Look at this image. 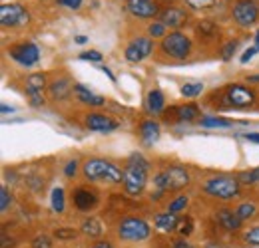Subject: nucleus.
Listing matches in <instances>:
<instances>
[{
  "label": "nucleus",
  "mask_w": 259,
  "mask_h": 248,
  "mask_svg": "<svg viewBox=\"0 0 259 248\" xmlns=\"http://www.w3.org/2000/svg\"><path fill=\"white\" fill-rule=\"evenodd\" d=\"M171 248H195V246H194V244H190L186 238H180V240L171 242Z\"/></svg>",
  "instance_id": "obj_43"
},
{
  "label": "nucleus",
  "mask_w": 259,
  "mask_h": 248,
  "mask_svg": "<svg viewBox=\"0 0 259 248\" xmlns=\"http://www.w3.org/2000/svg\"><path fill=\"white\" fill-rule=\"evenodd\" d=\"M165 28H167V26L158 20V22H152V24L148 26V34H150V38H163V36H165Z\"/></svg>",
  "instance_id": "obj_35"
},
{
  "label": "nucleus",
  "mask_w": 259,
  "mask_h": 248,
  "mask_svg": "<svg viewBox=\"0 0 259 248\" xmlns=\"http://www.w3.org/2000/svg\"><path fill=\"white\" fill-rule=\"evenodd\" d=\"M48 92H50V97H52V99L62 101V99H66L70 93L74 92V86H72V82H70L68 78H58V80H54V82L48 86Z\"/></svg>",
  "instance_id": "obj_20"
},
{
  "label": "nucleus",
  "mask_w": 259,
  "mask_h": 248,
  "mask_svg": "<svg viewBox=\"0 0 259 248\" xmlns=\"http://www.w3.org/2000/svg\"><path fill=\"white\" fill-rule=\"evenodd\" d=\"M0 111H2V113H8V111H10V113H12V111H14V109H12V107H8V105H6V103H2V107H0Z\"/></svg>",
  "instance_id": "obj_48"
},
{
  "label": "nucleus",
  "mask_w": 259,
  "mask_h": 248,
  "mask_svg": "<svg viewBox=\"0 0 259 248\" xmlns=\"http://www.w3.org/2000/svg\"><path fill=\"white\" fill-rule=\"evenodd\" d=\"M160 48H162V52L167 58L186 60L192 54V40L184 32H169V34H165L162 38Z\"/></svg>",
  "instance_id": "obj_6"
},
{
  "label": "nucleus",
  "mask_w": 259,
  "mask_h": 248,
  "mask_svg": "<svg viewBox=\"0 0 259 248\" xmlns=\"http://www.w3.org/2000/svg\"><path fill=\"white\" fill-rule=\"evenodd\" d=\"M188 185H190V173L184 167H167L154 177L156 193L152 195V199H160L163 193H169V191H182Z\"/></svg>",
  "instance_id": "obj_3"
},
{
  "label": "nucleus",
  "mask_w": 259,
  "mask_h": 248,
  "mask_svg": "<svg viewBox=\"0 0 259 248\" xmlns=\"http://www.w3.org/2000/svg\"><path fill=\"white\" fill-rule=\"evenodd\" d=\"M76 230L74 228H56L54 230V236L58 238V240H74L76 238Z\"/></svg>",
  "instance_id": "obj_37"
},
{
  "label": "nucleus",
  "mask_w": 259,
  "mask_h": 248,
  "mask_svg": "<svg viewBox=\"0 0 259 248\" xmlns=\"http://www.w3.org/2000/svg\"><path fill=\"white\" fill-rule=\"evenodd\" d=\"M257 52H259L257 48H255V46H251L249 50H245V52H243V56H241V60H239V62L247 64L249 60H251V58H253V56H255V54H257Z\"/></svg>",
  "instance_id": "obj_42"
},
{
  "label": "nucleus",
  "mask_w": 259,
  "mask_h": 248,
  "mask_svg": "<svg viewBox=\"0 0 259 248\" xmlns=\"http://www.w3.org/2000/svg\"><path fill=\"white\" fill-rule=\"evenodd\" d=\"M199 105L195 103H186V105H176L174 107V119L180 121V123H190L199 119Z\"/></svg>",
  "instance_id": "obj_19"
},
{
  "label": "nucleus",
  "mask_w": 259,
  "mask_h": 248,
  "mask_svg": "<svg viewBox=\"0 0 259 248\" xmlns=\"http://www.w3.org/2000/svg\"><path fill=\"white\" fill-rule=\"evenodd\" d=\"M178 222H180V218L176 217L174 213H169V211H165V213H158V215L154 217V224H156V228H160L162 232H174V230L178 228Z\"/></svg>",
  "instance_id": "obj_23"
},
{
  "label": "nucleus",
  "mask_w": 259,
  "mask_h": 248,
  "mask_svg": "<svg viewBox=\"0 0 259 248\" xmlns=\"http://www.w3.org/2000/svg\"><path fill=\"white\" fill-rule=\"evenodd\" d=\"M76 42H78V44H86L88 38H86V36H76Z\"/></svg>",
  "instance_id": "obj_49"
},
{
  "label": "nucleus",
  "mask_w": 259,
  "mask_h": 248,
  "mask_svg": "<svg viewBox=\"0 0 259 248\" xmlns=\"http://www.w3.org/2000/svg\"><path fill=\"white\" fill-rule=\"evenodd\" d=\"M140 135L146 145H154L160 139V123L156 119H144L140 123Z\"/></svg>",
  "instance_id": "obj_21"
},
{
  "label": "nucleus",
  "mask_w": 259,
  "mask_h": 248,
  "mask_svg": "<svg viewBox=\"0 0 259 248\" xmlns=\"http://www.w3.org/2000/svg\"><path fill=\"white\" fill-rule=\"evenodd\" d=\"M148 171H150V163L140 155V153H132L126 161L124 167V191L130 197H138L144 193L146 183H148Z\"/></svg>",
  "instance_id": "obj_1"
},
{
  "label": "nucleus",
  "mask_w": 259,
  "mask_h": 248,
  "mask_svg": "<svg viewBox=\"0 0 259 248\" xmlns=\"http://www.w3.org/2000/svg\"><path fill=\"white\" fill-rule=\"evenodd\" d=\"M74 95L84 103V105H90V107H100L106 103V97L104 95H98L96 92H92L90 88L82 86V84H74Z\"/></svg>",
  "instance_id": "obj_17"
},
{
  "label": "nucleus",
  "mask_w": 259,
  "mask_h": 248,
  "mask_svg": "<svg viewBox=\"0 0 259 248\" xmlns=\"http://www.w3.org/2000/svg\"><path fill=\"white\" fill-rule=\"evenodd\" d=\"M152 234L150 224L140 217H126L118 224V238L126 242H144Z\"/></svg>",
  "instance_id": "obj_5"
},
{
  "label": "nucleus",
  "mask_w": 259,
  "mask_h": 248,
  "mask_svg": "<svg viewBox=\"0 0 259 248\" xmlns=\"http://www.w3.org/2000/svg\"><path fill=\"white\" fill-rule=\"evenodd\" d=\"M245 139H247V141H251V143H259V133H247V135H245Z\"/></svg>",
  "instance_id": "obj_46"
},
{
  "label": "nucleus",
  "mask_w": 259,
  "mask_h": 248,
  "mask_svg": "<svg viewBox=\"0 0 259 248\" xmlns=\"http://www.w3.org/2000/svg\"><path fill=\"white\" fill-rule=\"evenodd\" d=\"M243 240H245L247 244L259 246V226H253V228H249V230L243 234Z\"/></svg>",
  "instance_id": "obj_38"
},
{
  "label": "nucleus",
  "mask_w": 259,
  "mask_h": 248,
  "mask_svg": "<svg viewBox=\"0 0 259 248\" xmlns=\"http://www.w3.org/2000/svg\"><path fill=\"white\" fill-rule=\"evenodd\" d=\"M64 175L68 179H74L76 175H78V161L76 159H72V161H68L64 167Z\"/></svg>",
  "instance_id": "obj_41"
},
{
  "label": "nucleus",
  "mask_w": 259,
  "mask_h": 248,
  "mask_svg": "<svg viewBox=\"0 0 259 248\" xmlns=\"http://www.w3.org/2000/svg\"><path fill=\"white\" fill-rule=\"evenodd\" d=\"M146 109L150 115H162L165 113V97L160 90H152L146 97Z\"/></svg>",
  "instance_id": "obj_22"
},
{
  "label": "nucleus",
  "mask_w": 259,
  "mask_h": 248,
  "mask_svg": "<svg viewBox=\"0 0 259 248\" xmlns=\"http://www.w3.org/2000/svg\"><path fill=\"white\" fill-rule=\"evenodd\" d=\"M178 234H182V238H188L194 232V218L192 217H182L178 222Z\"/></svg>",
  "instance_id": "obj_31"
},
{
  "label": "nucleus",
  "mask_w": 259,
  "mask_h": 248,
  "mask_svg": "<svg viewBox=\"0 0 259 248\" xmlns=\"http://www.w3.org/2000/svg\"><path fill=\"white\" fill-rule=\"evenodd\" d=\"M255 48L259 50V30H257V34H255Z\"/></svg>",
  "instance_id": "obj_52"
},
{
  "label": "nucleus",
  "mask_w": 259,
  "mask_h": 248,
  "mask_svg": "<svg viewBox=\"0 0 259 248\" xmlns=\"http://www.w3.org/2000/svg\"><path fill=\"white\" fill-rule=\"evenodd\" d=\"M72 199H74V207H76L78 211H82V213L92 211V209L98 205L96 193H92L90 189H84V187L76 189L74 195H72Z\"/></svg>",
  "instance_id": "obj_15"
},
{
  "label": "nucleus",
  "mask_w": 259,
  "mask_h": 248,
  "mask_svg": "<svg viewBox=\"0 0 259 248\" xmlns=\"http://www.w3.org/2000/svg\"><path fill=\"white\" fill-rule=\"evenodd\" d=\"M64 6H68V8H72V10H78V8L82 6V0H66Z\"/></svg>",
  "instance_id": "obj_44"
},
{
  "label": "nucleus",
  "mask_w": 259,
  "mask_h": 248,
  "mask_svg": "<svg viewBox=\"0 0 259 248\" xmlns=\"http://www.w3.org/2000/svg\"><path fill=\"white\" fill-rule=\"evenodd\" d=\"M32 248H52L50 236H48V234H38V236L34 238Z\"/></svg>",
  "instance_id": "obj_40"
},
{
  "label": "nucleus",
  "mask_w": 259,
  "mask_h": 248,
  "mask_svg": "<svg viewBox=\"0 0 259 248\" xmlns=\"http://www.w3.org/2000/svg\"><path fill=\"white\" fill-rule=\"evenodd\" d=\"M205 248H226V246H222V244H215V242H213V244H207Z\"/></svg>",
  "instance_id": "obj_51"
},
{
  "label": "nucleus",
  "mask_w": 259,
  "mask_h": 248,
  "mask_svg": "<svg viewBox=\"0 0 259 248\" xmlns=\"http://www.w3.org/2000/svg\"><path fill=\"white\" fill-rule=\"evenodd\" d=\"M154 50V38L150 36H138L134 40H130L126 50H124V58L130 64H138L146 60Z\"/></svg>",
  "instance_id": "obj_10"
},
{
  "label": "nucleus",
  "mask_w": 259,
  "mask_h": 248,
  "mask_svg": "<svg viewBox=\"0 0 259 248\" xmlns=\"http://www.w3.org/2000/svg\"><path fill=\"white\" fill-rule=\"evenodd\" d=\"M102 72H104V74H106V76H108V78H110V80H112V82L116 84V76H114V74L110 72V68H106V66H104V68H102Z\"/></svg>",
  "instance_id": "obj_47"
},
{
  "label": "nucleus",
  "mask_w": 259,
  "mask_h": 248,
  "mask_svg": "<svg viewBox=\"0 0 259 248\" xmlns=\"http://www.w3.org/2000/svg\"><path fill=\"white\" fill-rule=\"evenodd\" d=\"M56 2H58V4H64L66 0H56Z\"/></svg>",
  "instance_id": "obj_53"
},
{
  "label": "nucleus",
  "mask_w": 259,
  "mask_h": 248,
  "mask_svg": "<svg viewBox=\"0 0 259 248\" xmlns=\"http://www.w3.org/2000/svg\"><path fill=\"white\" fill-rule=\"evenodd\" d=\"M237 181L241 185H253V183H259V167L257 169H249V171H243L237 175Z\"/></svg>",
  "instance_id": "obj_32"
},
{
  "label": "nucleus",
  "mask_w": 259,
  "mask_h": 248,
  "mask_svg": "<svg viewBox=\"0 0 259 248\" xmlns=\"http://www.w3.org/2000/svg\"><path fill=\"white\" fill-rule=\"evenodd\" d=\"M84 125L90 129V131H100V133H108V131H114L118 129V121L104 115V113H88L84 117Z\"/></svg>",
  "instance_id": "obj_14"
},
{
  "label": "nucleus",
  "mask_w": 259,
  "mask_h": 248,
  "mask_svg": "<svg viewBox=\"0 0 259 248\" xmlns=\"http://www.w3.org/2000/svg\"><path fill=\"white\" fill-rule=\"evenodd\" d=\"M44 88H46V74H32V76H28L24 93L28 95V99H30V103H32L34 107H42L44 105V97H42Z\"/></svg>",
  "instance_id": "obj_12"
},
{
  "label": "nucleus",
  "mask_w": 259,
  "mask_h": 248,
  "mask_svg": "<svg viewBox=\"0 0 259 248\" xmlns=\"http://www.w3.org/2000/svg\"><path fill=\"white\" fill-rule=\"evenodd\" d=\"M90 248H114L108 240H100V242H96V244H92Z\"/></svg>",
  "instance_id": "obj_45"
},
{
  "label": "nucleus",
  "mask_w": 259,
  "mask_h": 248,
  "mask_svg": "<svg viewBox=\"0 0 259 248\" xmlns=\"http://www.w3.org/2000/svg\"><path fill=\"white\" fill-rule=\"evenodd\" d=\"M201 127L205 129H226V127H231L233 123H239V121H231L227 117H220V115H203L197 119Z\"/></svg>",
  "instance_id": "obj_24"
},
{
  "label": "nucleus",
  "mask_w": 259,
  "mask_h": 248,
  "mask_svg": "<svg viewBox=\"0 0 259 248\" xmlns=\"http://www.w3.org/2000/svg\"><path fill=\"white\" fill-rule=\"evenodd\" d=\"M30 20L28 10L22 4L10 2L0 6V24L4 28H16V26H26Z\"/></svg>",
  "instance_id": "obj_8"
},
{
  "label": "nucleus",
  "mask_w": 259,
  "mask_h": 248,
  "mask_svg": "<svg viewBox=\"0 0 259 248\" xmlns=\"http://www.w3.org/2000/svg\"><path fill=\"white\" fill-rule=\"evenodd\" d=\"M237 46H239L237 40H231V42H226V44H224V48H222V60H224V62H229V60L233 58V54L237 52Z\"/></svg>",
  "instance_id": "obj_34"
},
{
  "label": "nucleus",
  "mask_w": 259,
  "mask_h": 248,
  "mask_svg": "<svg viewBox=\"0 0 259 248\" xmlns=\"http://www.w3.org/2000/svg\"><path fill=\"white\" fill-rule=\"evenodd\" d=\"M50 207L54 213H64L66 209V199H64V189L62 187H54L52 191V197H50Z\"/></svg>",
  "instance_id": "obj_27"
},
{
  "label": "nucleus",
  "mask_w": 259,
  "mask_h": 248,
  "mask_svg": "<svg viewBox=\"0 0 259 248\" xmlns=\"http://www.w3.org/2000/svg\"><path fill=\"white\" fill-rule=\"evenodd\" d=\"M255 211H257V207H255V203H251V201H245V203H241V205L235 209L237 217L241 218V220L251 218L253 215H255Z\"/></svg>",
  "instance_id": "obj_29"
},
{
  "label": "nucleus",
  "mask_w": 259,
  "mask_h": 248,
  "mask_svg": "<svg viewBox=\"0 0 259 248\" xmlns=\"http://www.w3.org/2000/svg\"><path fill=\"white\" fill-rule=\"evenodd\" d=\"M188 205H190V199L186 197V195H180V197H176L174 201H169V205H167V211L169 213H182V211H186L188 209Z\"/></svg>",
  "instance_id": "obj_30"
},
{
  "label": "nucleus",
  "mask_w": 259,
  "mask_h": 248,
  "mask_svg": "<svg viewBox=\"0 0 259 248\" xmlns=\"http://www.w3.org/2000/svg\"><path fill=\"white\" fill-rule=\"evenodd\" d=\"M247 82H253V84H259V74H255V76H249V78H247Z\"/></svg>",
  "instance_id": "obj_50"
},
{
  "label": "nucleus",
  "mask_w": 259,
  "mask_h": 248,
  "mask_svg": "<svg viewBox=\"0 0 259 248\" xmlns=\"http://www.w3.org/2000/svg\"><path fill=\"white\" fill-rule=\"evenodd\" d=\"M184 2L194 10H209L218 4V0H184Z\"/></svg>",
  "instance_id": "obj_33"
},
{
  "label": "nucleus",
  "mask_w": 259,
  "mask_h": 248,
  "mask_svg": "<svg viewBox=\"0 0 259 248\" xmlns=\"http://www.w3.org/2000/svg\"><path fill=\"white\" fill-rule=\"evenodd\" d=\"M160 22H163L167 28H182L188 22V12L182 8H165L160 12Z\"/></svg>",
  "instance_id": "obj_16"
},
{
  "label": "nucleus",
  "mask_w": 259,
  "mask_h": 248,
  "mask_svg": "<svg viewBox=\"0 0 259 248\" xmlns=\"http://www.w3.org/2000/svg\"><path fill=\"white\" fill-rule=\"evenodd\" d=\"M203 193L213 197V199H235L241 191V183L237 181V177H229V175H213L203 183Z\"/></svg>",
  "instance_id": "obj_4"
},
{
  "label": "nucleus",
  "mask_w": 259,
  "mask_h": 248,
  "mask_svg": "<svg viewBox=\"0 0 259 248\" xmlns=\"http://www.w3.org/2000/svg\"><path fill=\"white\" fill-rule=\"evenodd\" d=\"M128 10L132 12V16L144 18V20L156 18L160 14L158 2H154V0H128Z\"/></svg>",
  "instance_id": "obj_13"
},
{
  "label": "nucleus",
  "mask_w": 259,
  "mask_h": 248,
  "mask_svg": "<svg viewBox=\"0 0 259 248\" xmlns=\"http://www.w3.org/2000/svg\"><path fill=\"white\" fill-rule=\"evenodd\" d=\"M80 230H82V234H86L88 238H100L102 236V224H100V220L96 217H88L82 220V224H80Z\"/></svg>",
  "instance_id": "obj_25"
},
{
  "label": "nucleus",
  "mask_w": 259,
  "mask_h": 248,
  "mask_svg": "<svg viewBox=\"0 0 259 248\" xmlns=\"http://www.w3.org/2000/svg\"><path fill=\"white\" fill-rule=\"evenodd\" d=\"M78 60H84V62H102L104 58H102V54L98 50H88V52H82L78 56Z\"/></svg>",
  "instance_id": "obj_39"
},
{
  "label": "nucleus",
  "mask_w": 259,
  "mask_h": 248,
  "mask_svg": "<svg viewBox=\"0 0 259 248\" xmlns=\"http://www.w3.org/2000/svg\"><path fill=\"white\" fill-rule=\"evenodd\" d=\"M195 32H197L199 40H211V38L220 36V26L215 22H211V20H203V22L197 24Z\"/></svg>",
  "instance_id": "obj_26"
},
{
  "label": "nucleus",
  "mask_w": 259,
  "mask_h": 248,
  "mask_svg": "<svg viewBox=\"0 0 259 248\" xmlns=\"http://www.w3.org/2000/svg\"><path fill=\"white\" fill-rule=\"evenodd\" d=\"M226 103L233 109H245L255 103V92L243 84H231L226 90Z\"/></svg>",
  "instance_id": "obj_9"
},
{
  "label": "nucleus",
  "mask_w": 259,
  "mask_h": 248,
  "mask_svg": "<svg viewBox=\"0 0 259 248\" xmlns=\"http://www.w3.org/2000/svg\"><path fill=\"white\" fill-rule=\"evenodd\" d=\"M10 203H12V197H10V193H8V187L2 185L0 187V211H2V213L8 211Z\"/></svg>",
  "instance_id": "obj_36"
},
{
  "label": "nucleus",
  "mask_w": 259,
  "mask_h": 248,
  "mask_svg": "<svg viewBox=\"0 0 259 248\" xmlns=\"http://www.w3.org/2000/svg\"><path fill=\"white\" fill-rule=\"evenodd\" d=\"M8 56L24 68H32L40 60V50L34 42H18L8 50Z\"/></svg>",
  "instance_id": "obj_11"
},
{
  "label": "nucleus",
  "mask_w": 259,
  "mask_h": 248,
  "mask_svg": "<svg viewBox=\"0 0 259 248\" xmlns=\"http://www.w3.org/2000/svg\"><path fill=\"white\" fill-rule=\"evenodd\" d=\"M82 173L86 177V181L90 183H108V185H116L124 181V171L106 159H88L82 167Z\"/></svg>",
  "instance_id": "obj_2"
},
{
  "label": "nucleus",
  "mask_w": 259,
  "mask_h": 248,
  "mask_svg": "<svg viewBox=\"0 0 259 248\" xmlns=\"http://www.w3.org/2000/svg\"><path fill=\"white\" fill-rule=\"evenodd\" d=\"M201 92H203V84H201V82H188V84H184L182 90H180V93H182L184 97H188V99H194L197 95H201Z\"/></svg>",
  "instance_id": "obj_28"
},
{
  "label": "nucleus",
  "mask_w": 259,
  "mask_h": 248,
  "mask_svg": "<svg viewBox=\"0 0 259 248\" xmlns=\"http://www.w3.org/2000/svg\"><path fill=\"white\" fill-rule=\"evenodd\" d=\"M231 16L237 26L249 28L259 20V4L255 0H237L231 8Z\"/></svg>",
  "instance_id": "obj_7"
},
{
  "label": "nucleus",
  "mask_w": 259,
  "mask_h": 248,
  "mask_svg": "<svg viewBox=\"0 0 259 248\" xmlns=\"http://www.w3.org/2000/svg\"><path fill=\"white\" fill-rule=\"evenodd\" d=\"M215 218H218V222L226 228L227 232H235V230H239L241 224H243V220L237 217V213L231 211V209H220Z\"/></svg>",
  "instance_id": "obj_18"
}]
</instances>
